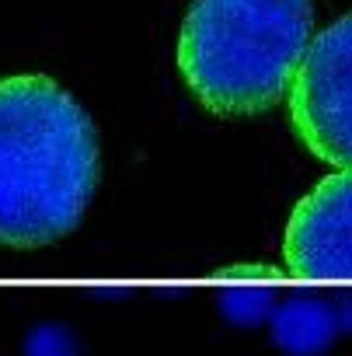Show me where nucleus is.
<instances>
[{
    "label": "nucleus",
    "mask_w": 352,
    "mask_h": 356,
    "mask_svg": "<svg viewBox=\"0 0 352 356\" xmlns=\"http://www.w3.org/2000/svg\"><path fill=\"white\" fill-rule=\"evenodd\" d=\"M98 189L91 115L49 77L0 81V245L67 238Z\"/></svg>",
    "instance_id": "nucleus-1"
},
{
    "label": "nucleus",
    "mask_w": 352,
    "mask_h": 356,
    "mask_svg": "<svg viewBox=\"0 0 352 356\" xmlns=\"http://www.w3.org/2000/svg\"><path fill=\"white\" fill-rule=\"evenodd\" d=\"M310 42V0H196L178 35V67L210 112L255 115L290 95Z\"/></svg>",
    "instance_id": "nucleus-2"
},
{
    "label": "nucleus",
    "mask_w": 352,
    "mask_h": 356,
    "mask_svg": "<svg viewBox=\"0 0 352 356\" xmlns=\"http://www.w3.org/2000/svg\"><path fill=\"white\" fill-rule=\"evenodd\" d=\"M290 115L310 154L352 171V15L314 35L290 88Z\"/></svg>",
    "instance_id": "nucleus-3"
},
{
    "label": "nucleus",
    "mask_w": 352,
    "mask_h": 356,
    "mask_svg": "<svg viewBox=\"0 0 352 356\" xmlns=\"http://www.w3.org/2000/svg\"><path fill=\"white\" fill-rule=\"evenodd\" d=\"M286 266L307 283H352V171H338L290 217Z\"/></svg>",
    "instance_id": "nucleus-4"
},
{
    "label": "nucleus",
    "mask_w": 352,
    "mask_h": 356,
    "mask_svg": "<svg viewBox=\"0 0 352 356\" xmlns=\"http://www.w3.org/2000/svg\"><path fill=\"white\" fill-rule=\"evenodd\" d=\"M269 321H272L276 346L290 356H317L331 346V339L338 332L335 307L324 300H310V297L276 304Z\"/></svg>",
    "instance_id": "nucleus-5"
},
{
    "label": "nucleus",
    "mask_w": 352,
    "mask_h": 356,
    "mask_svg": "<svg viewBox=\"0 0 352 356\" xmlns=\"http://www.w3.org/2000/svg\"><path fill=\"white\" fill-rule=\"evenodd\" d=\"M220 311L234 325H262L276 311V297L265 286H231L220 293Z\"/></svg>",
    "instance_id": "nucleus-6"
},
{
    "label": "nucleus",
    "mask_w": 352,
    "mask_h": 356,
    "mask_svg": "<svg viewBox=\"0 0 352 356\" xmlns=\"http://www.w3.org/2000/svg\"><path fill=\"white\" fill-rule=\"evenodd\" d=\"M25 356H77V339L67 325H39L25 339Z\"/></svg>",
    "instance_id": "nucleus-7"
},
{
    "label": "nucleus",
    "mask_w": 352,
    "mask_h": 356,
    "mask_svg": "<svg viewBox=\"0 0 352 356\" xmlns=\"http://www.w3.org/2000/svg\"><path fill=\"white\" fill-rule=\"evenodd\" d=\"M335 318H338V328H349L352 332V297H342L335 304Z\"/></svg>",
    "instance_id": "nucleus-8"
}]
</instances>
